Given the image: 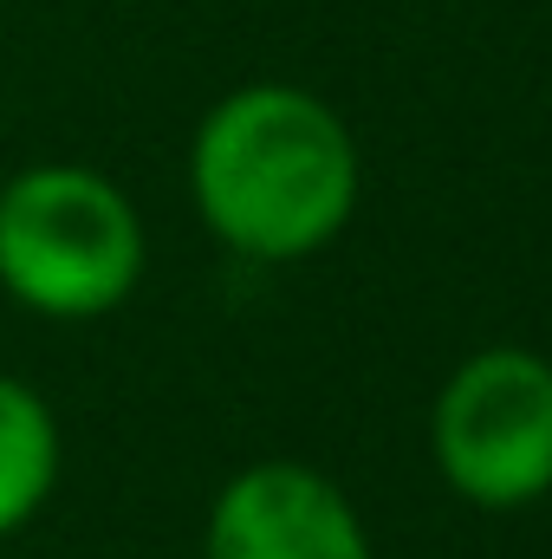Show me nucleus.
Masks as SVG:
<instances>
[{
  "label": "nucleus",
  "instance_id": "7ed1b4c3",
  "mask_svg": "<svg viewBox=\"0 0 552 559\" xmlns=\"http://www.w3.org/2000/svg\"><path fill=\"white\" fill-rule=\"evenodd\" d=\"M442 481L488 514H514L552 495V358L527 345H488L448 371L429 411Z\"/></svg>",
  "mask_w": 552,
  "mask_h": 559
},
{
  "label": "nucleus",
  "instance_id": "f257e3e1",
  "mask_svg": "<svg viewBox=\"0 0 552 559\" xmlns=\"http://www.w3.org/2000/svg\"><path fill=\"white\" fill-rule=\"evenodd\" d=\"M189 195L202 228L261 267H292L332 248L364 195L351 124L305 85H235L189 143Z\"/></svg>",
  "mask_w": 552,
  "mask_h": 559
},
{
  "label": "nucleus",
  "instance_id": "20e7f679",
  "mask_svg": "<svg viewBox=\"0 0 552 559\" xmlns=\"http://www.w3.org/2000/svg\"><path fill=\"white\" fill-rule=\"evenodd\" d=\"M202 559H371V534L332 475L274 455L221 481Z\"/></svg>",
  "mask_w": 552,
  "mask_h": 559
},
{
  "label": "nucleus",
  "instance_id": "f03ea898",
  "mask_svg": "<svg viewBox=\"0 0 552 559\" xmlns=\"http://www.w3.org/2000/svg\"><path fill=\"white\" fill-rule=\"evenodd\" d=\"M143 261V215L105 169L33 163L0 182V293L33 319L85 325L118 312Z\"/></svg>",
  "mask_w": 552,
  "mask_h": 559
},
{
  "label": "nucleus",
  "instance_id": "39448f33",
  "mask_svg": "<svg viewBox=\"0 0 552 559\" xmlns=\"http://www.w3.org/2000/svg\"><path fill=\"white\" fill-rule=\"evenodd\" d=\"M59 468H65V436L52 404L26 378L0 371V540L39 521V508L59 488Z\"/></svg>",
  "mask_w": 552,
  "mask_h": 559
}]
</instances>
